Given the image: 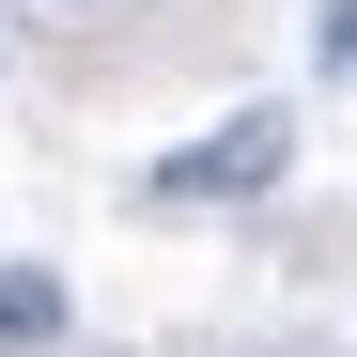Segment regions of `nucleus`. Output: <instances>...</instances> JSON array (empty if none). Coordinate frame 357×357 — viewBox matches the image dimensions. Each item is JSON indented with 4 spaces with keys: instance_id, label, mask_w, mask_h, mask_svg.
Listing matches in <instances>:
<instances>
[{
    "instance_id": "3",
    "label": "nucleus",
    "mask_w": 357,
    "mask_h": 357,
    "mask_svg": "<svg viewBox=\"0 0 357 357\" xmlns=\"http://www.w3.org/2000/svg\"><path fill=\"white\" fill-rule=\"evenodd\" d=\"M311 47H326V78L357 93V0H326V16H311Z\"/></svg>"
},
{
    "instance_id": "2",
    "label": "nucleus",
    "mask_w": 357,
    "mask_h": 357,
    "mask_svg": "<svg viewBox=\"0 0 357 357\" xmlns=\"http://www.w3.org/2000/svg\"><path fill=\"white\" fill-rule=\"evenodd\" d=\"M31 342H63V280H47V264L0 280V357H31Z\"/></svg>"
},
{
    "instance_id": "1",
    "label": "nucleus",
    "mask_w": 357,
    "mask_h": 357,
    "mask_svg": "<svg viewBox=\"0 0 357 357\" xmlns=\"http://www.w3.org/2000/svg\"><path fill=\"white\" fill-rule=\"evenodd\" d=\"M280 155H295L280 109H233L202 155H171V171H155V202H249V187H280Z\"/></svg>"
}]
</instances>
